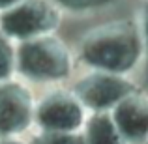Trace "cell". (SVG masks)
<instances>
[{"label":"cell","instance_id":"6da1fadb","mask_svg":"<svg viewBox=\"0 0 148 144\" xmlns=\"http://www.w3.org/2000/svg\"><path fill=\"white\" fill-rule=\"evenodd\" d=\"M145 45L139 17L109 21L83 34L75 58L88 69L131 75L141 69Z\"/></svg>","mask_w":148,"mask_h":144},{"label":"cell","instance_id":"7a4b0ae2","mask_svg":"<svg viewBox=\"0 0 148 144\" xmlns=\"http://www.w3.org/2000/svg\"><path fill=\"white\" fill-rule=\"evenodd\" d=\"M75 60L71 49L54 32L15 45V73L26 83L60 84L71 79Z\"/></svg>","mask_w":148,"mask_h":144},{"label":"cell","instance_id":"3957f363","mask_svg":"<svg viewBox=\"0 0 148 144\" xmlns=\"http://www.w3.org/2000/svg\"><path fill=\"white\" fill-rule=\"evenodd\" d=\"M60 21L62 8L53 0H19L0 10V32L15 43L56 32Z\"/></svg>","mask_w":148,"mask_h":144},{"label":"cell","instance_id":"277c9868","mask_svg":"<svg viewBox=\"0 0 148 144\" xmlns=\"http://www.w3.org/2000/svg\"><path fill=\"white\" fill-rule=\"evenodd\" d=\"M88 116L86 107L71 88L53 84L34 105V126L43 131H81Z\"/></svg>","mask_w":148,"mask_h":144},{"label":"cell","instance_id":"5b68a950","mask_svg":"<svg viewBox=\"0 0 148 144\" xmlns=\"http://www.w3.org/2000/svg\"><path fill=\"white\" fill-rule=\"evenodd\" d=\"M71 90L77 94L88 112L109 111L124 96L137 90L131 75L112 73L103 69H88L84 75L73 81Z\"/></svg>","mask_w":148,"mask_h":144},{"label":"cell","instance_id":"8992f818","mask_svg":"<svg viewBox=\"0 0 148 144\" xmlns=\"http://www.w3.org/2000/svg\"><path fill=\"white\" fill-rule=\"evenodd\" d=\"M34 99L26 81L10 79L0 83V137H23L34 126Z\"/></svg>","mask_w":148,"mask_h":144},{"label":"cell","instance_id":"52a82bcc","mask_svg":"<svg viewBox=\"0 0 148 144\" xmlns=\"http://www.w3.org/2000/svg\"><path fill=\"white\" fill-rule=\"evenodd\" d=\"M127 144H148V94L133 90L109 109Z\"/></svg>","mask_w":148,"mask_h":144},{"label":"cell","instance_id":"ba28073f","mask_svg":"<svg viewBox=\"0 0 148 144\" xmlns=\"http://www.w3.org/2000/svg\"><path fill=\"white\" fill-rule=\"evenodd\" d=\"M81 131L86 144H127L109 111L88 112Z\"/></svg>","mask_w":148,"mask_h":144},{"label":"cell","instance_id":"9c48e42d","mask_svg":"<svg viewBox=\"0 0 148 144\" xmlns=\"http://www.w3.org/2000/svg\"><path fill=\"white\" fill-rule=\"evenodd\" d=\"M28 144H86L83 131H43L38 129Z\"/></svg>","mask_w":148,"mask_h":144},{"label":"cell","instance_id":"30bf717a","mask_svg":"<svg viewBox=\"0 0 148 144\" xmlns=\"http://www.w3.org/2000/svg\"><path fill=\"white\" fill-rule=\"evenodd\" d=\"M15 75V41L0 32V83Z\"/></svg>","mask_w":148,"mask_h":144},{"label":"cell","instance_id":"8fae6325","mask_svg":"<svg viewBox=\"0 0 148 144\" xmlns=\"http://www.w3.org/2000/svg\"><path fill=\"white\" fill-rule=\"evenodd\" d=\"M62 8V11H73V13H84V11H96L112 6L118 0H53Z\"/></svg>","mask_w":148,"mask_h":144},{"label":"cell","instance_id":"7c38bea8","mask_svg":"<svg viewBox=\"0 0 148 144\" xmlns=\"http://www.w3.org/2000/svg\"><path fill=\"white\" fill-rule=\"evenodd\" d=\"M139 23H141L143 45H145V56H143V66H141V69H145V73L148 75V0L145 2L141 13H139Z\"/></svg>","mask_w":148,"mask_h":144},{"label":"cell","instance_id":"4fadbf2b","mask_svg":"<svg viewBox=\"0 0 148 144\" xmlns=\"http://www.w3.org/2000/svg\"><path fill=\"white\" fill-rule=\"evenodd\" d=\"M0 144H28V141L21 137H0Z\"/></svg>","mask_w":148,"mask_h":144},{"label":"cell","instance_id":"5bb4252c","mask_svg":"<svg viewBox=\"0 0 148 144\" xmlns=\"http://www.w3.org/2000/svg\"><path fill=\"white\" fill-rule=\"evenodd\" d=\"M15 2H19V0H0V10H6V8H10Z\"/></svg>","mask_w":148,"mask_h":144}]
</instances>
